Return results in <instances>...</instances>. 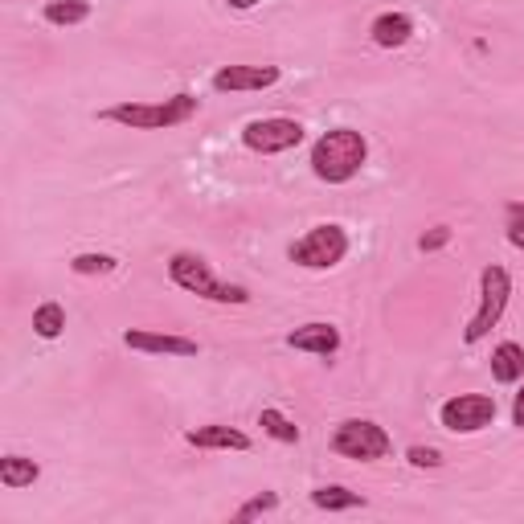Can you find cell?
<instances>
[{
	"mask_svg": "<svg viewBox=\"0 0 524 524\" xmlns=\"http://www.w3.org/2000/svg\"><path fill=\"white\" fill-rule=\"evenodd\" d=\"M508 299H512V275L500 267V262H488L484 271H479V303H475V316L467 320L463 328V344H479L488 340L492 328L504 320L508 312Z\"/></svg>",
	"mask_w": 524,
	"mask_h": 524,
	"instance_id": "4",
	"label": "cell"
},
{
	"mask_svg": "<svg viewBox=\"0 0 524 524\" xmlns=\"http://www.w3.org/2000/svg\"><path fill=\"white\" fill-rule=\"evenodd\" d=\"M230 9H238V13H246V9H254V5H262V0H226Z\"/></svg>",
	"mask_w": 524,
	"mask_h": 524,
	"instance_id": "26",
	"label": "cell"
},
{
	"mask_svg": "<svg viewBox=\"0 0 524 524\" xmlns=\"http://www.w3.org/2000/svg\"><path fill=\"white\" fill-rule=\"evenodd\" d=\"M312 504L320 512H353V508H365V496L361 492H348L344 484H324L312 492Z\"/></svg>",
	"mask_w": 524,
	"mask_h": 524,
	"instance_id": "17",
	"label": "cell"
},
{
	"mask_svg": "<svg viewBox=\"0 0 524 524\" xmlns=\"http://www.w3.org/2000/svg\"><path fill=\"white\" fill-rule=\"evenodd\" d=\"M369 37H373L377 50H402L406 41L414 37V17H410V13H398V9L377 13L373 25H369Z\"/></svg>",
	"mask_w": 524,
	"mask_h": 524,
	"instance_id": "13",
	"label": "cell"
},
{
	"mask_svg": "<svg viewBox=\"0 0 524 524\" xmlns=\"http://www.w3.org/2000/svg\"><path fill=\"white\" fill-rule=\"evenodd\" d=\"M70 271L74 275H111V271H119V258L115 254H74Z\"/></svg>",
	"mask_w": 524,
	"mask_h": 524,
	"instance_id": "20",
	"label": "cell"
},
{
	"mask_svg": "<svg viewBox=\"0 0 524 524\" xmlns=\"http://www.w3.org/2000/svg\"><path fill=\"white\" fill-rule=\"evenodd\" d=\"M303 123L299 119H287V115H267V119H250L242 127V144L258 156H279V152H291L303 144Z\"/></svg>",
	"mask_w": 524,
	"mask_h": 524,
	"instance_id": "7",
	"label": "cell"
},
{
	"mask_svg": "<svg viewBox=\"0 0 524 524\" xmlns=\"http://www.w3.org/2000/svg\"><path fill=\"white\" fill-rule=\"evenodd\" d=\"M451 242V226H434V230H426L422 238H418V250L422 254H434V250H443Z\"/></svg>",
	"mask_w": 524,
	"mask_h": 524,
	"instance_id": "24",
	"label": "cell"
},
{
	"mask_svg": "<svg viewBox=\"0 0 524 524\" xmlns=\"http://www.w3.org/2000/svg\"><path fill=\"white\" fill-rule=\"evenodd\" d=\"M258 426L271 434L275 443H283V447H295L299 439H303V430L283 414V410H275V406H262V414H258Z\"/></svg>",
	"mask_w": 524,
	"mask_h": 524,
	"instance_id": "19",
	"label": "cell"
},
{
	"mask_svg": "<svg viewBox=\"0 0 524 524\" xmlns=\"http://www.w3.org/2000/svg\"><path fill=\"white\" fill-rule=\"evenodd\" d=\"M41 17H46V25H54V29L82 25V21H91V0H50V5L41 9Z\"/></svg>",
	"mask_w": 524,
	"mask_h": 524,
	"instance_id": "16",
	"label": "cell"
},
{
	"mask_svg": "<svg viewBox=\"0 0 524 524\" xmlns=\"http://www.w3.org/2000/svg\"><path fill=\"white\" fill-rule=\"evenodd\" d=\"M283 78L279 66H222L209 86L217 95H246V91H271V86Z\"/></svg>",
	"mask_w": 524,
	"mask_h": 524,
	"instance_id": "9",
	"label": "cell"
},
{
	"mask_svg": "<svg viewBox=\"0 0 524 524\" xmlns=\"http://www.w3.org/2000/svg\"><path fill=\"white\" fill-rule=\"evenodd\" d=\"M33 332L41 340H58L66 332V308L58 299H46V303H37L33 308Z\"/></svg>",
	"mask_w": 524,
	"mask_h": 524,
	"instance_id": "18",
	"label": "cell"
},
{
	"mask_svg": "<svg viewBox=\"0 0 524 524\" xmlns=\"http://www.w3.org/2000/svg\"><path fill=\"white\" fill-rule=\"evenodd\" d=\"M406 463L418 467V471H434V467H443V451H434V447H410V451H406Z\"/></svg>",
	"mask_w": 524,
	"mask_h": 524,
	"instance_id": "22",
	"label": "cell"
},
{
	"mask_svg": "<svg viewBox=\"0 0 524 524\" xmlns=\"http://www.w3.org/2000/svg\"><path fill=\"white\" fill-rule=\"evenodd\" d=\"M201 111V99L193 91H181L172 99H160V103H115V107H103L99 119L103 123H119V127H131V131H168V127H181L189 123L193 115Z\"/></svg>",
	"mask_w": 524,
	"mask_h": 524,
	"instance_id": "2",
	"label": "cell"
},
{
	"mask_svg": "<svg viewBox=\"0 0 524 524\" xmlns=\"http://www.w3.org/2000/svg\"><path fill=\"white\" fill-rule=\"evenodd\" d=\"M287 348H295V353H312V357H336L340 353V328L328 324V320L299 324L295 332H287Z\"/></svg>",
	"mask_w": 524,
	"mask_h": 524,
	"instance_id": "11",
	"label": "cell"
},
{
	"mask_svg": "<svg viewBox=\"0 0 524 524\" xmlns=\"http://www.w3.org/2000/svg\"><path fill=\"white\" fill-rule=\"evenodd\" d=\"M365 160H369V140L357 127L324 131V136L312 144V156H308L316 181H324V185H348L365 168Z\"/></svg>",
	"mask_w": 524,
	"mask_h": 524,
	"instance_id": "1",
	"label": "cell"
},
{
	"mask_svg": "<svg viewBox=\"0 0 524 524\" xmlns=\"http://www.w3.org/2000/svg\"><path fill=\"white\" fill-rule=\"evenodd\" d=\"M512 426H520V430H524V381H520V393L512 398Z\"/></svg>",
	"mask_w": 524,
	"mask_h": 524,
	"instance_id": "25",
	"label": "cell"
},
{
	"mask_svg": "<svg viewBox=\"0 0 524 524\" xmlns=\"http://www.w3.org/2000/svg\"><path fill=\"white\" fill-rule=\"evenodd\" d=\"M439 422L451 434H479L496 422V398H488V393H455L439 406Z\"/></svg>",
	"mask_w": 524,
	"mask_h": 524,
	"instance_id": "8",
	"label": "cell"
},
{
	"mask_svg": "<svg viewBox=\"0 0 524 524\" xmlns=\"http://www.w3.org/2000/svg\"><path fill=\"white\" fill-rule=\"evenodd\" d=\"M123 344L131 353H148V357H197L201 344L177 332H152V328H127Z\"/></svg>",
	"mask_w": 524,
	"mask_h": 524,
	"instance_id": "10",
	"label": "cell"
},
{
	"mask_svg": "<svg viewBox=\"0 0 524 524\" xmlns=\"http://www.w3.org/2000/svg\"><path fill=\"white\" fill-rule=\"evenodd\" d=\"M168 279L177 283L181 291L201 295V299H209V303H234V308L250 303V291H246L242 283L217 279L209 262H205L201 254H193V250H177V254L168 258Z\"/></svg>",
	"mask_w": 524,
	"mask_h": 524,
	"instance_id": "3",
	"label": "cell"
},
{
	"mask_svg": "<svg viewBox=\"0 0 524 524\" xmlns=\"http://www.w3.org/2000/svg\"><path fill=\"white\" fill-rule=\"evenodd\" d=\"M185 443L197 451H250V434H242L238 426H226V422H209V426L189 430Z\"/></svg>",
	"mask_w": 524,
	"mask_h": 524,
	"instance_id": "12",
	"label": "cell"
},
{
	"mask_svg": "<svg viewBox=\"0 0 524 524\" xmlns=\"http://www.w3.org/2000/svg\"><path fill=\"white\" fill-rule=\"evenodd\" d=\"M508 242L516 250H524V201H512L508 205Z\"/></svg>",
	"mask_w": 524,
	"mask_h": 524,
	"instance_id": "23",
	"label": "cell"
},
{
	"mask_svg": "<svg viewBox=\"0 0 524 524\" xmlns=\"http://www.w3.org/2000/svg\"><path fill=\"white\" fill-rule=\"evenodd\" d=\"M41 479V463L29 459V455H0V488L9 492H21V488H33Z\"/></svg>",
	"mask_w": 524,
	"mask_h": 524,
	"instance_id": "15",
	"label": "cell"
},
{
	"mask_svg": "<svg viewBox=\"0 0 524 524\" xmlns=\"http://www.w3.org/2000/svg\"><path fill=\"white\" fill-rule=\"evenodd\" d=\"M344 254H348V234L336 222H320L287 246V258L303 271H332L344 262Z\"/></svg>",
	"mask_w": 524,
	"mask_h": 524,
	"instance_id": "5",
	"label": "cell"
},
{
	"mask_svg": "<svg viewBox=\"0 0 524 524\" xmlns=\"http://www.w3.org/2000/svg\"><path fill=\"white\" fill-rule=\"evenodd\" d=\"M275 508H279V492H258V496H250L246 504H238L230 520L246 524V520H254V516H267V512H275Z\"/></svg>",
	"mask_w": 524,
	"mask_h": 524,
	"instance_id": "21",
	"label": "cell"
},
{
	"mask_svg": "<svg viewBox=\"0 0 524 524\" xmlns=\"http://www.w3.org/2000/svg\"><path fill=\"white\" fill-rule=\"evenodd\" d=\"M492 377L500 385H520L524 381V344L516 340H500L492 348Z\"/></svg>",
	"mask_w": 524,
	"mask_h": 524,
	"instance_id": "14",
	"label": "cell"
},
{
	"mask_svg": "<svg viewBox=\"0 0 524 524\" xmlns=\"http://www.w3.org/2000/svg\"><path fill=\"white\" fill-rule=\"evenodd\" d=\"M332 451L340 459H357V463H377L393 451V439L385 434V426H377L373 418H344L332 430Z\"/></svg>",
	"mask_w": 524,
	"mask_h": 524,
	"instance_id": "6",
	"label": "cell"
}]
</instances>
